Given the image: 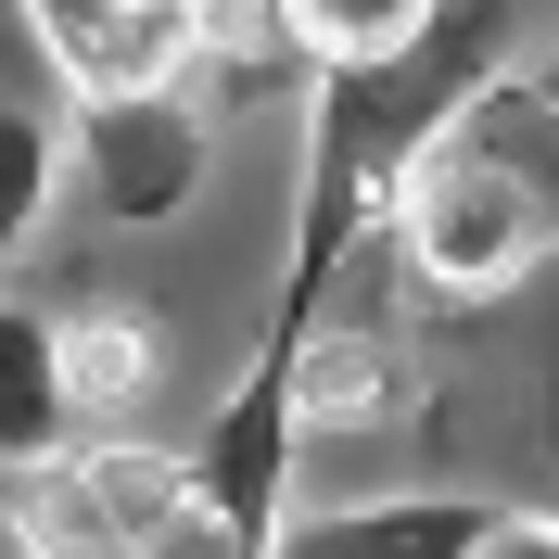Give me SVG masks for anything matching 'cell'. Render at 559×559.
<instances>
[{"label":"cell","instance_id":"obj_1","mask_svg":"<svg viewBox=\"0 0 559 559\" xmlns=\"http://www.w3.org/2000/svg\"><path fill=\"white\" fill-rule=\"evenodd\" d=\"M394 242H407L419 293H445V306L522 293L559 254V90L484 76L407 153V178H394Z\"/></svg>","mask_w":559,"mask_h":559},{"label":"cell","instance_id":"obj_2","mask_svg":"<svg viewBox=\"0 0 559 559\" xmlns=\"http://www.w3.org/2000/svg\"><path fill=\"white\" fill-rule=\"evenodd\" d=\"M178 522H191V457L166 445H64L0 471L13 559H166Z\"/></svg>","mask_w":559,"mask_h":559},{"label":"cell","instance_id":"obj_3","mask_svg":"<svg viewBox=\"0 0 559 559\" xmlns=\"http://www.w3.org/2000/svg\"><path fill=\"white\" fill-rule=\"evenodd\" d=\"M204 103L191 90H115V103H76L64 128V178L90 191V216H115V229H166V216H191V191H204Z\"/></svg>","mask_w":559,"mask_h":559},{"label":"cell","instance_id":"obj_4","mask_svg":"<svg viewBox=\"0 0 559 559\" xmlns=\"http://www.w3.org/2000/svg\"><path fill=\"white\" fill-rule=\"evenodd\" d=\"M496 496H356V509H280L267 559H484Z\"/></svg>","mask_w":559,"mask_h":559},{"label":"cell","instance_id":"obj_5","mask_svg":"<svg viewBox=\"0 0 559 559\" xmlns=\"http://www.w3.org/2000/svg\"><path fill=\"white\" fill-rule=\"evenodd\" d=\"M64 432H76V394H64V356H51V318L0 293V471L64 457Z\"/></svg>","mask_w":559,"mask_h":559},{"label":"cell","instance_id":"obj_6","mask_svg":"<svg viewBox=\"0 0 559 559\" xmlns=\"http://www.w3.org/2000/svg\"><path fill=\"white\" fill-rule=\"evenodd\" d=\"M432 13H445V0H280V38L331 76V64H394V51H419Z\"/></svg>","mask_w":559,"mask_h":559},{"label":"cell","instance_id":"obj_7","mask_svg":"<svg viewBox=\"0 0 559 559\" xmlns=\"http://www.w3.org/2000/svg\"><path fill=\"white\" fill-rule=\"evenodd\" d=\"M51 356H64V394H76V407H140V394L166 382V344H153L128 306L51 318Z\"/></svg>","mask_w":559,"mask_h":559},{"label":"cell","instance_id":"obj_8","mask_svg":"<svg viewBox=\"0 0 559 559\" xmlns=\"http://www.w3.org/2000/svg\"><path fill=\"white\" fill-rule=\"evenodd\" d=\"M51 178H64V140H51V115L0 103V267L38 242V216H51Z\"/></svg>","mask_w":559,"mask_h":559},{"label":"cell","instance_id":"obj_9","mask_svg":"<svg viewBox=\"0 0 559 559\" xmlns=\"http://www.w3.org/2000/svg\"><path fill=\"white\" fill-rule=\"evenodd\" d=\"M484 559H559V509H509Z\"/></svg>","mask_w":559,"mask_h":559},{"label":"cell","instance_id":"obj_10","mask_svg":"<svg viewBox=\"0 0 559 559\" xmlns=\"http://www.w3.org/2000/svg\"><path fill=\"white\" fill-rule=\"evenodd\" d=\"M534 382H547L534 394V432H547V471H559V331H547V369H534Z\"/></svg>","mask_w":559,"mask_h":559},{"label":"cell","instance_id":"obj_11","mask_svg":"<svg viewBox=\"0 0 559 559\" xmlns=\"http://www.w3.org/2000/svg\"><path fill=\"white\" fill-rule=\"evenodd\" d=\"M534 90H559V51H547V64H534Z\"/></svg>","mask_w":559,"mask_h":559}]
</instances>
